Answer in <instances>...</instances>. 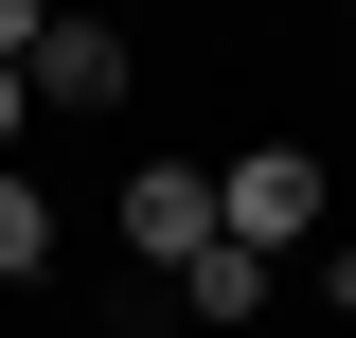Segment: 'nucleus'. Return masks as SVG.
I'll return each mask as SVG.
<instances>
[{"label":"nucleus","instance_id":"nucleus-1","mask_svg":"<svg viewBox=\"0 0 356 338\" xmlns=\"http://www.w3.org/2000/svg\"><path fill=\"white\" fill-rule=\"evenodd\" d=\"M214 232L250 267H303L321 232H339V178H321V143H232L214 161Z\"/></svg>","mask_w":356,"mask_h":338},{"label":"nucleus","instance_id":"nucleus-2","mask_svg":"<svg viewBox=\"0 0 356 338\" xmlns=\"http://www.w3.org/2000/svg\"><path fill=\"white\" fill-rule=\"evenodd\" d=\"M107 232H125V267H143V285H178V267L214 250V161H143L125 196H107Z\"/></svg>","mask_w":356,"mask_h":338},{"label":"nucleus","instance_id":"nucleus-3","mask_svg":"<svg viewBox=\"0 0 356 338\" xmlns=\"http://www.w3.org/2000/svg\"><path fill=\"white\" fill-rule=\"evenodd\" d=\"M18 89H36V107H125L143 54H125V18H36V72Z\"/></svg>","mask_w":356,"mask_h":338},{"label":"nucleus","instance_id":"nucleus-4","mask_svg":"<svg viewBox=\"0 0 356 338\" xmlns=\"http://www.w3.org/2000/svg\"><path fill=\"white\" fill-rule=\"evenodd\" d=\"M267 303H285V267H250L232 232H214L196 267H178V321H214V338H267Z\"/></svg>","mask_w":356,"mask_h":338},{"label":"nucleus","instance_id":"nucleus-5","mask_svg":"<svg viewBox=\"0 0 356 338\" xmlns=\"http://www.w3.org/2000/svg\"><path fill=\"white\" fill-rule=\"evenodd\" d=\"M54 250H72V214L36 196V161H0V285H54Z\"/></svg>","mask_w":356,"mask_h":338},{"label":"nucleus","instance_id":"nucleus-6","mask_svg":"<svg viewBox=\"0 0 356 338\" xmlns=\"http://www.w3.org/2000/svg\"><path fill=\"white\" fill-rule=\"evenodd\" d=\"M303 303H321V321L356 338V232H321V250H303Z\"/></svg>","mask_w":356,"mask_h":338}]
</instances>
